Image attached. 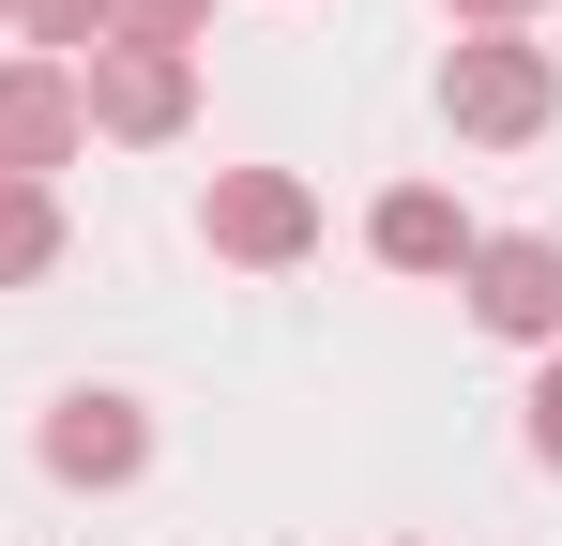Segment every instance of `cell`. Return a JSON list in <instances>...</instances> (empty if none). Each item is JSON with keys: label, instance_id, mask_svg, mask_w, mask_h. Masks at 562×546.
<instances>
[{"label": "cell", "instance_id": "6da1fadb", "mask_svg": "<svg viewBox=\"0 0 562 546\" xmlns=\"http://www.w3.org/2000/svg\"><path fill=\"white\" fill-rule=\"evenodd\" d=\"M441 106H457V137H548L562 77H548V46H517V31H471V46H457V77H441Z\"/></svg>", "mask_w": 562, "mask_h": 546}, {"label": "cell", "instance_id": "7a4b0ae2", "mask_svg": "<svg viewBox=\"0 0 562 546\" xmlns=\"http://www.w3.org/2000/svg\"><path fill=\"white\" fill-rule=\"evenodd\" d=\"M77 106H92L106 137H183V106H198V61H168V46H92Z\"/></svg>", "mask_w": 562, "mask_h": 546}, {"label": "cell", "instance_id": "3957f363", "mask_svg": "<svg viewBox=\"0 0 562 546\" xmlns=\"http://www.w3.org/2000/svg\"><path fill=\"white\" fill-rule=\"evenodd\" d=\"M77 122H92V106H77L61 61H15V77H0V182H46L77 152Z\"/></svg>", "mask_w": 562, "mask_h": 546}, {"label": "cell", "instance_id": "277c9868", "mask_svg": "<svg viewBox=\"0 0 562 546\" xmlns=\"http://www.w3.org/2000/svg\"><path fill=\"white\" fill-rule=\"evenodd\" d=\"M213 243H228V259H304V243H319V197L289 168H228L213 182Z\"/></svg>", "mask_w": 562, "mask_h": 546}, {"label": "cell", "instance_id": "5b68a950", "mask_svg": "<svg viewBox=\"0 0 562 546\" xmlns=\"http://www.w3.org/2000/svg\"><path fill=\"white\" fill-rule=\"evenodd\" d=\"M137 455H153L137 395H61V410H46V470H61V486H137Z\"/></svg>", "mask_w": 562, "mask_h": 546}, {"label": "cell", "instance_id": "8992f818", "mask_svg": "<svg viewBox=\"0 0 562 546\" xmlns=\"http://www.w3.org/2000/svg\"><path fill=\"white\" fill-rule=\"evenodd\" d=\"M471 304H486V334H562V243H471Z\"/></svg>", "mask_w": 562, "mask_h": 546}, {"label": "cell", "instance_id": "52a82bcc", "mask_svg": "<svg viewBox=\"0 0 562 546\" xmlns=\"http://www.w3.org/2000/svg\"><path fill=\"white\" fill-rule=\"evenodd\" d=\"M380 259H395V273H471V228H457V197L395 182V197H380Z\"/></svg>", "mask_w": 562, "mask_h": 546}, {"label": "cell", "instance_id": "ba28073f", "mask_svg": "<svg viewBox=\"0 0 562 546\" xmlns=\"http://www.w3.org/2000/svg\"><path fill=\"white\" fill-rule=\"evenodd\" d=\"M46 259H61V213H46V182H0V288H31Z\"/></svg>", "mask_w": 562, "mask_h": 546}, {"label": "cell", "instance_id": "9c48e42d", "mask_svg": "<svg viewBox=\"0 0 562 546\" xmlns=\"http://www.w3.org/2000/svg\"><path fill=\"white\" fill-rule=\"evenodd\" d=\"M198 15H213V0H92V46H168V61H183Z\"/></svg>", "mask_w": 562, "mask_h": 546}, {"label": "cell", "instance_id": "30bf717a", "mask_svg": "<svg viewBox=\"0 0 562 546\" xmlns=\"http://www.w3.org/2000/svg\"><path fill=\"white\" fill-rule=\"evenodd\" d=\"M532 455H548V470H562V364H548V379H532Z\"/></svg>", "mask_w": 562, "mask_h": 546}, {"label": "cell", "instance_id": "8fae6325", "mask_svg": "<svg viewBox=\"0 0 562 546\" xmlns=\"http://www.w3.org/2000/svg\"><path fill=\"white\" fill-rule=\"evenodd\" d=\"M31 31L46 46H92V0H31Z\"/></svg>", "mask_w": 562, "mask_h": 546}, {"label": "cell", "instance_id": "7c38bea8", "mask_svg": "<svg viewBox=\"0 0 562 546\" xmlns=\"http://www.w3.org/2000/svg\"><path fill=\"white\" fill-rule=\"evenodd\" d=\"M457 15H486V31H502V15H532V0H457Z\"/></svg>", "mask_w": 562, "mask_h": 546}]
</instances>
